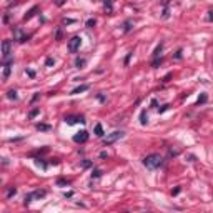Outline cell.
<instances>
[{
  "instance_id": "1",
  "label": "cell",
  "mask_w": 213,
  "mask_h": 213,
  "mask_svg": "<svg viewBox=\"0 0 213 213\" xmlns=\"http://www.w3.org/2000/svg\"><path fill=\"white\" fill-rule=\"evenodd\" d=\"M143 165H145L148 170H157L160 166H163V157L158 155V153L146 155L145 158H143Z\"/></svg>"
},
{
  "instance_id": "2",
  "label": "cell",
  "mask_w": 213,
  "mask_h": 213,
  "mask_svg": "<svg viewBox=\"0 0 213 213\" xmlns=\"http://www.w3.org/2000/svg\"><path fill=\"white\" fill-rule=\"evenodd\" d=\"M123 137H125V133L122 132V130H115V132L108 133L105 138H103V145H112V143H115V142L122 140Z\"/></svg>"
},
{
  "instance_id": "3",
  "label": "cell",
  "mask_w": 213,
  "mask_h": 213,
  "mask_svg": "<svg viewBox=\"0 0 213 213\" xmlns=\"http://www.w3.org/2000/svg\"><path fill=\"white\" fill-rule=\"evenodd\" d=\"M13 40L15 42H19V43H25V42H28L30 40V35H27V33L22 32V28H13Z\"/></svg>"
},
{
  "instance_id": "4",
  "label": "cell",
  "mask_w": 213,
  "mask_h": 213,
  "mask_svg": "<svg viewBox=\"0 0 213 213\" xmlns=\"http://www.w3.org/2000/svg\"><path fill=\"white\" fill-rule=\"evenodd\" d=\"M2 65H3V80H8V77H10V72H12L13 58H12V57H8V58H3Z\"/></svg>"
},
{
  "instance_id": "5",
  "label": "cell",
  "mask_w": 213,
  "mask_h": 213,
  "mask_svg": "<svg viewBox=\"0 0 213 213\" xmlns=\"http://www.w3.org/2000/svg\"><path fill=\"white\" fill-rule=\"evenodd\" d=\"M87 120L83 115H67L65 117V123L67 125H75V123H85Z\"/></svg>"
},
{
  "instance_id": "6",
  "label": "cell",
  "mask_w": 213,
  "mask_h": 213,
  "mask_svg": "<svg viewBox=\"0 0 213 213\" xmlns=\"http://www.w3.org/2000/svg\"><path fill=\"white\" fill-rule=\"evenodd\" d=\"M80 45H82V38L80 37H72V38L68 40V52H72V53H75L77 50L80 48Z\"/></svg>"
},
{
  "instance_id": "7",
  "label": "cell",
  "mask_w": 213,
  "mask_h": 213,
  "mask_svg": "<svg viewBox=\"0 0 213 213\" xmlns=\"http://www.w3.org/2000/svg\"><path fill=\"white\" fill-rule=\"evenodd\" d=\"M88 137H90V133L87 132V130H82L77 135H73V142L75 143H85L87 140H88Z\"/></svg>"
},
{
  "instance_id": "8",
  "label": "cell",
  "mask_w": 213,
  "mask_h": 213,
  "mask_svg": "<svg viewBox=\"0 0 213 213\" xmlns=\"http://www.w3.org/2000/svg\"><path fill=\"white\" fill-rule=\"evenodd\" d=\"M10 48H12L10 40H3V42H2V55H3V58H8V57H10Z\"/></svg>"
},
{
  "instance_id": "9",
  "label": "cell",
  "mask_w": 213,
  "mask_h": 213,
  "mask_svg": "<svg viewBox=\"0 0 213 213\" xmlns=\"http://www.w3.org/2000/svg\"><path fill=\"white\" fill-rule=\"evenodd\" d=\"M37 12H38V7H32V8H30V10H28V12L25 13L23 20H25V22H27V20H30V19H32V17H33V15H35Z\"/></svg>"
},
{
  "instance_id": "10",
  "label": "cell",
  "mask_w": 213,
  "mask_h": 213,
  "mask_svg": "<svg viewBox=\"0 0 213 213\" xmlns=\"http://www.w3.org/2000/svg\"><path fill=\"white\" fill-rule=\"evenodd\" d=\"M90 87L88 85H80V87H77V88H73L72 90V95H78V93H83V92H87Z\"/></svg>"
},
{
  "instance_id": "11",
  "label": "cell",
  "mask_w": 213,
  "mask_h": 213,
  "mask_svg": "<svg viewBox=\"0 0 213 213\" xmlns=\"http://www.w3.org/2000/svg\"><path fill=\"white\" fill-rule=\"evenodd\" d=\"M35 128H37L38 132H50V128H52V126L48 125V123H37Z\"/></svg>"
},
{
  "instance_id": "12",
  "label": "cell",
  "mask_w": 213,
  "mask_h": 213,
  "mask_svg": "<svg viewBox=\"0 0 213 213\" xmlns=\"http://www.w3.org/2000/svg\"><path fill=\"white\" fill-rule=\"evenodd\" d=\"M45 195H47L45 190H35V192H32V197H33V198H38V200L43 198Z\"/></svg>"
},
{
  "instance_id": "13",
  "label": "cell",
  "mask_w": 213,
  "mask_h": 213,
  "mask_svg": "<svg viewBox=\"0 0 213 213\" xmlns=\"http://www.w3.org/2000/svg\"><path fill=\"white\" fill-rule=\"evenodd\" d=\"M140 123H142V125H146V123H148V115H146V110H142V113H140Z\"/></svg>"
},
{
  "instance_id": "14",
  "label": "cell",
  "mask_w": 213,
  "mask_h": 213,
  "mask_svg": "<svg viewBox=\"0 0 213 213\" xmlns=\"http://www.w3.org/2000/svg\"><path fill=\"white\" fill-rule=\"evenodd\" d=\"M95 135H97V137H100V138L105 135V132H103V126L100 125V123H97V125H95Z\"/></svg>"
},
{
  "instance_id": "15",
  "label": "cell",
  "mask_w": 213,
  "mask_h": 213,
  "mask_svg": "<svg viewBox=\"0 0 213 213\" xmlns=\"http://www.w3.org/2000/svg\"><path fill=\"white\" fill-rule=\"evenodd\" d=\"M103 8H105L108 13L113 12V5H112V0H103Z\"/></svg>"
},
{
  "instance_id": "16",
  "label": "cell",
  "mask_w": 213,
  "mask_h": 213,
  "mask_svg": "<svg viewBox=\"0 0 213 213\" xmlns=\"http://www.w3.org/2000/svg\"><path fill=\"white\" fill-rule=\"evenodd\" d=\"M35 165L40 166L42 170H47V168H48V163H45V160H42V158H37V160H35Z\"/></svg>"
},
{
  "instance_id": "17",
  "label": "cell",
  "mask_w": 213,
  "mask_h": 213,
  "mask_svg": "<svg viewBox=\"0 0 213 213\" xmlns=\"http://www.w3.org/2000/svg\"><path fill=\"white\" fill-rule=\"evenodd\" d=\"M206 100H208V95H206V93H201L198 97V100H197V105H203V103H206Z\"/></svg>"
},
{
  "instance_id": "18",
  "label": "cell",
  "mask_w": 213,
  "mask_h": 213,
  "mask_svg": "<svg viewBox=\"0 0 213 213\" xmlns=\"http://www.w3.org/2000/svg\"><path fill=\"white\" fill-rule=\"evenodd\" d=\"M161 63H163V58H161V57H157V58H153L152 67H153V68H158V67L161 65Z\"/></svg>"
},
{
  "instance_id": "19",
  "label": "cell",
  "mask_w": 213,
  "mask_h": 213,
  "mask_svg": "<svg viewBox=\"0 0 213 213\" xmlns=\"http://www.w3.org/2000/svg\"><path fill=\"white\" fill-rule=\"evenodd\" d=\"M85 63H87V60L85 58H77L75 60V67H77V68H83V67H85Z\"/></svg>"
},
{
  "instance_id": "20",
  "label": "cell",
  "mask_w": 213,
  "mask_h": 213,
  "mask_svg": "<svg viewBox=\"0 0 213 213\" xmlns=\"http://www.w3.org/2000/svg\"><path fill=\"white\" fill-rule=\"evenodd\" d=\"M161 50H163V43H158V45H157V48H155V52H153V58H157V57H160V53H161Z\"/></svg>"
},
{
  "instance_id": "21",
  "label": "cell",
  "mask_w": 213,
  "mask_h": 213,
  "mask_svg": "<svg viewBox=\"0 0 213 213\" xmlns=\"http://www.w3.org/2000/svg\"><path fill=\"white\" fill-rule=\"evenodd\" d=\"M7 98L8 100H17L19 98V95H17L15 90H8V92H7Z\"/></svg>"
},
{
  "instance_id": "22",
  "label": "cell",
  "mask_w": 213,
  "mask_h": 213,
  "mask_svg": "<svg viewBox=\"0 0 213 213\" xmlns=\"http://www.w3.org/2000/svg\"><path fill=\"white\" fill-rule=\"evenodd\" d=\"M132 27H133V22H132V20H126L125 23H123V32H130V30H132Z\"/></svg>"
},
{
  "instance_id": "23",
  "label": "cell",
  "mask_w": 213,
  "mask_h": 213,
  "mask_svg": "<svg viewBox=\"0 0 213 213\" xmlns=\"http://www.w3.org/2000/svg\"><path fill=\"white\" fill-rule=\"evenodd\" d=\"M15 193H17V188H15V186H10V188L7 190V198H12V197H15Z\"/></svg>"
},
{
  "instance_id": "24",
  "label": "cell",
  "mask_w": 213,
  "mask_h": 213,
  "mask_svg": "<svg viewBox=\"0 0 213 213\" xmlns=\"http://www.w3.org/2000/svg\"><path fill=\"white\" fill-rule=\"evenodd\" d=\"M102 177V170L100 168H93L92 170V178H100Z\"/></svg>"
},
{
  "instance_id": "25",
  "label": "cell",
  "mask_w": 213,
  "mask_h": 213,
  "mask_svg": "<svg viewBox=\"0 0 213 213\" xmlns=\"http://www.w3.org/2000/svg\"><path fill=\"white\" fill-rule=\"evenodd\" d=\"M57 185H58V186H68V185H70V181L65 180V178H58V180H57Z\"/></svg>"
},
{
  "instance_id": "26",
  "label": "cell",
  "mask_w": 213,
  "mask_h": 213,
  "mask_svg": "<svg viewBox=\"0 0 213 213\" xmlns=\"http://www.w3.org/2000/svg\"><path fill=\"white\" fill-rule=\"evenodd\" d=\"M33 200L32 193H28V195H25V198H23V205H30V201Z\"/></svg>"
},
{
  "instance_id": "27",
  "label": "cell",
  "mask_w": 213,
  "mask_h": 213,
  "mask_svg": "<svg viewBox=\"0 0 213 213\" xmlns=\"http://www.w3.org/2000/svg\"><path fill=\"white\" fill-rule=\"evenodd\" d=\"M95 25H97V20H95V19H88V20H87V27H88V28H93Z\"/></svg>"
},
{
  "instance_id": "28",
  "label": "cell",
  "mask_w": 213,
  "mask_h": 213,
  "mask_svg": "<svg viewBox=\"0 0 213 213\" xmlns=\"http://www.w3.org/2000/svg\"><path fill=\"white\" fill-rule=\"evenodd\" d=\"M38 113H40V110H38V108H33L32 112L28 113V118H35V117H37Z\"/></svg>"
},
{
  "instance_id": "29",
  "label": "cell",
  "mask_w": 213,
  "mask_h": 213,
  "mask_svg": "<svg viewBox=\"0 0 213 213\" xmlns=\"http://www.w3.org/2000/svg\"><path fill=\"white\" fill-rule=\"evenodd\" d=\"M45 65H47V67H52V65H55V60H53L52 57H48V58L45 60Z\"/></svg>"
},
{
  "instance_id": "30",
  "label": "cell",
  "mask_w": 213,
  "mask_h": 213,
  "mask_svg": "<svg viewBox=\"0 0 213 213\" xmlns=\"http://www.w3.org/2000/svg\"><path fill=\"white\" fill-rule=\"evenodd\" d=\"M132 55H133V52H128V53H126V57H125V62H123L125 65H128V63H130V58H132Z\"/></svg>"
},
{
  "instance_id": "31",
  "label": "cell",
  "mask_w": 213,
  "mask_h": 213,
  "mask_svg": "<svg viewBox=\"0 0 213 213\" xmlns=\"http://www.w3.org/2000/svg\"><path fill=\"white\" fill-rule=\"evenodd\" d=\"M168 155H170V157H177V155H180V150H173V148H170Z\"/></svg>"
},
{
  "instance_id": "32",
  "label": "cell",
  "mask_w": 213,
  "mask_h": 213,
  "mask_svg": "<svg viewBox=\"0 0 213 213\" xmlns=\"http://www.w3.org/2000/svg\"><path fill=\"white\" fill-rule=\"evenodd\" d=\"M82 166H83V168H88V166H92V161H90V160H83V161H82Z\"/></svg>"
},
{
  "instance_id": "33",
  "label": "cell",
  "mask_w": 213,
  "mask_h": 213,
  "mask_svg": "<svg viewBox=\"0 0 213 213\" xmlns=\"http://www.w3.org/2000/svg\"><path fill=\"white\" fill-rule=\"evenodd\" d=\"M168 108H170V105H168V103H165V105L161 106V108H158V113H163V112H166Z\"/></svg>"
},
{
  "instance_id": "34",
  "label": "cell",
  "mask_w": 213,
  "mask_h": 213,
  "mask_svg": "<svg viewBox=\"0 0 213 213\" xmlns=\"http://www.w3.org/2000/svg\"><path fill=\"white\" fill-rule=\"evenodd\" d=\"M161 17H163V19H168V17H170V10H168V7L163 8V15H161Z\"/></svg>"
},
{
  "instance_id": "35",
  "label": "cell",
  "mask_w": 213,
  "mask_h": 213,
  "mask_svg": "<svg viewBox=\"0 0 213 213\" xmlns=\"http://www.w3.org/2000/svg\"><path fill=\"white\" fill-rule=\"evenodd\" d=\"M180 192H181V186H177V188H173V190H172V195L175 197V195H178Z\"/></svg>"
},
{
  "instance_id": "36",
  "label": "cell",
  "mask_w": 213,
  "mask_h": 213,
  "mask_svg": "<svg viewBox=\"0 0 213 213\" xmlns=\"http://www.w3.org/2000/svg\"><path fill=\"white\" fill-rule=\"evenodd\" d=\"M55 40H62V28L57 30V33H55Z\"/></svg>"
},
{
  "instance_id": "37",
  "label": "cell",
  "mask_w": 213,
  "mask_h": 213,
  "mask_svg": "<svg viewBox=\"0 0 213 213\" xmlns=\"http://www.w3.org/2000/svg\"><path fill=\"white\" fill-rule=\"evenodd\" d=\"M206 20H208V22H213V10H210V12H208V15H206Z\"/></svg>"
},
{
  "instance_id": "38",
  "label": "cell",
  "mask_w": 213,
  "mask_h": 213,
  "mask_svg": "<svg viewBox=\"0 0 213 213\" xmlns=\"http://www.w3.org/2000/svg\"><path fill=\"white\" fill-rule=\"evenodd\" d=\"M25 73L30 77V78H33V77H35V72H33V70H25Z\"/></svg>"
},
{
  "instance_id": "39",
  "label": "cell",
  "mask_w": 213,
  "mask_h": 213,
  "mask_svg": "<svg viewBox=\"0 0 213 213\" xmlns=\"http://www.w3.org/2000/svg\"><path fill=\"white\" fill-rule=\"evenodd\" d=\"M170 2H172V0H161V7H163V8H166Z\"/></svg>"
},
{
  "instance_id": "40",
  "label": "cell",
  "mask_w": 213,
  "mask_h": 213,
  "mask_svg": "<svg viewBox=\"0 0 213 213\" xmlns=\"http://www.w3.org/2000/svg\"><path fill=\"white\" fill-rule=\"evenodd\" d=\"M55 3L58 7H62V5H65V0H55Z\"/></svg>"
},
{
  "instance_id": "41",
  "label": "cell",
  "mask_w": 213,
  "mask_h": 213,
  "mask_svg": "<svg viewBox=\"0 0 213 213\" xmlns=\"http://www.w3.org/2000/svg\"><path fill=\"white\" fill-rule=\"evenodd\" d=\"M100 158H108V153H106V152H100Z\"/></svg>"
},
{
  "instance_id": "42",
  "label": "cell",
  "mask_w": 213,
  "mask_h": 213,
  "mask_svg": "<svg viewBox=\"0 0 213 213\" xmlns=\"http://www.w3.org/2000/svg\"><path fill=\"white\" fill-rule=\"evenodd\" d=\"M175 58H177V60H180V58H181V50H178V52L175 53Z\"/></svg>"
},
{
  "instance_id": "43",
  "label": "cell",
  "mask_w": 213,
  "mask_h": 213,
  "mask_svg": "<svg viewBox=\"0 0 213 213\" xmlns=\"http://www.w3.org/2000/svg\"><path fill=\"white\" fill-rule=\"evenodd\" d=\"M170 78H172V73H166V75H165V78H163V82H168Z\"/></svg>"
},
{
  "instance_id": "44",
  "label": "cell",
  "mask_w": 213,
  "mask_h": 213,
  "mask_svg": "<svg viewBox=\"0 0 213 213\" xmlns=\"http://www.w3.org/2000/svg\"><path fill=\"white\" fill-rule=\"evenodd\" d=\"M38 97H40L38 93H35V95H33V98H32V103H33V102H37V100H38Z\"/></svg>"
},
{
  "instance_id": "45",
  "label": "cell",
  "mask_w": 213,
  "mask_h": 213,
  "mask_svg": "<svg viewBox=\"0 0 213 213\" xmlns=\"http://www.w3.org/2000/svg\"><path fill=\"white\" fill-rule=\"evenodd\" d=\"M73 22H75V20H72V19H65V20H63V23H73Z\"/></svg>"
},
{
  "instance_id": "46",
  "label": "cell",
  "mask_w": 213,
  "mask_h": 213,
  "mask_svg": "<svg viewBox=\"0 0 213 213\" xmlns=\"http://www.w3.org/2000/svg\"><path fill=\"white\" fill-rule=\"evenodd\" d=\"M73 197V192H68V193H65V198H72Z\"/></svg>"
},
{
  "instance_id": "47",
  "label": "cell",
  "mask_w": 213,
  "mask_h": 213,
  "mask_svg": "<svg viewBox=\"0 0 213 213\" xmlns=\"http://www.w3.org/2000/svg\"><path fill=\"white\" fill-rule=\"evenodd\" d=\"M157 105H158V102H157V100H152V106H153V108H157Z\"/></svg>"
}]
</instances>
